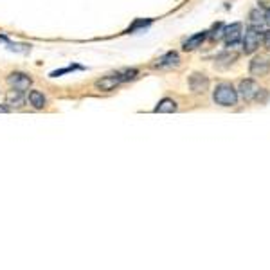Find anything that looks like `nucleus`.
<instances>
[{
  "label": "nucleus",
  "instance_id": "dca6fc26",
  "mask_svg": "<svg viewBox=\"0 0 270 270\" xmlns=\"http://www.w3.org/2000/svg\"><path fill=\"white\" fill-rule=\"evenodd\" d=\"M151 22H153V20H151V18H146V20H144V18H137V20H135V22L132 24V26L128 27V29H126V33H137V31H142V29H146V27H150L151 26Z\"/></svg>",
  "mask_w": 270,
  "mask_h": 270
},
{
  "label": "nucleus",
  "instance_id": "a211bd4d",
  "mask_svg": "<svg viewBox=\"0 0 270 270\" xmlns=\"http://www.w3.org/2000/svg\"><path fill=\"white\" fill-rule=\"evenodd\" d=\"M119 74L121 81L128 83V81H135L139 78V69H123V71H119Z\"/></svg>",
  "mask_w": 270,
  "mask_h": 270
},
{
  "label": "nucleus",
  "instance_id": "ddd939ff",
  "mask_svg": "<svg viewBox=\"0 0 270 270\" xmlns=\"http://www.w3.org/2000/svg\"><path fill=\"white\" fill-rule=\"evenodd\" d=\"M205 38H207V31H202V33H196V35L189 36L186 42H184V45H182V49L184 51H195L198 49L200 45L204 44Z\"/></svg>",
  "mask_w": 270,
  "mask_h": 270
},
{
  "label": "nucleus",
  "instance_id": "f257e3e1",
  "mask_svg": "<svg viewBox=\"0 0 270 270\" xmlns=\"http://www.w3.org/2000/svg\"><path fill=\"white\" fill-rule=\"evenodd\" d=\"M213 101L220 107H234L238 103V90L230 83H218L213 92Z\"/></svg>",
  "mask_w": 270,
  "mask_h": 270
},
{
  "label": "nucleus",
  "instance_id": "39448f33",
  "mask_svg": "<svg viewBox=\"0 0 270 270\" xmlns=\"http://www.w3.org/2000/svg\"><path fill=\"white\" fill-rule=\"evenodd\" d=\"M9 87H13V89H20V90H29L33 85V78L26 72H20V71H15L11 74H8L6 78Z\"/></svg>",
  "mask_w": 270,
  "mask_h": 270
},
{
  "label": "nucleus",
  "instance_id": "1a4fd4ad",
  "mask_svg": "<svg viewBox=\"0 0 270 270\" xmlns=\"http://www.w3.org/2000/svg\"><path fill=\"white\" fill-rule=\"evenodd\" d=\"M180 65V56L175 51H169V53L162 54V56L153 63V69H171V67Z\"/></svg>",
  "mask_w": 270,
  "mask_h": 270
},
{
  "label": "nucleus",
  "instance_id": "2eb2a0df",
  "mask_svg": "<svg viewBox=\"0 0 270 270\" xmlns=\"http://www.w3.org/2000/svg\"><path fill=\"white\" fill-rule=\"evenodd\" d=\"M74 71H85L83 65H78V63H72V65H67L63 69H56V71L49 72V78H60L63 74H69V72H74Z\"/></svg>",
  "mask_w": 270,
  "mask_h": 270
},
{
  "label": "nucleus",
  "instance_id": "423d86ee",
  "mask_svg": "<svg viewBox=\"0 0 270 270\" xmlns=\"http://www.w3.org/2000/svg\"><path fill=\"white\" fill-rule=\"evenodd\" d=\"M248 72L252 76H266L270 72V58L265 56V54H259V56H254L250 65H248Z\"/></svg>",
  "mask_w": 270,
  "mask_h": 270
},
{
  "label": "nucleus",
  "instance_id": "4468645a",
  "mask_svg": "<svg viewBox=\"0 0 270 270\" xmlns=\"http://www.w3.org/2000/svg\"><path fill=\"white\" fill-rule=\"evenodd\" d=\"M178 110V105L175 99L171 98H164L159 101V105L155 107V112L157 114H173V112Z\"/></svg>",
  "mask_w": 270,
  "mask_h": 270
},
{
  "label": "nucleus",
  "instance_id": "4be33fe9",
  "mask_svg": "<svg viewBox=\"0 0 270 270\" xmlns=\"http://www.w3.org/2000/svg\"><path fill=\"white\" fill-rule=\"evenodd\" d=\"M261 44H263V45H265L266 49H268V51H270V29H268V31H265V33H263V38H261Z\"/></svg>",
  "mask_w": 270,
  "mask_h": 270
},
{
  "label": "nucleus",
  "instance_id": "5701e85b",
  "mask_svg": "<svg viewBox=\"0 0 270 270\" xmlns=\"http://www.w3.org/2000/svg\"><path fill=\"white\" fill-rule=\"evenodd\" d=\"M257 4H259V8L266 9V11L270 9V0H257Z\"/></svg>",
  "mask_w": 270,
  "mask_h": 270
},
{
  "label": "nucleus",
  "instance_id": "20e7f679",
  "mask_svg": "<svg viewBox=\"0 0 270 270\" xmlns=\"http://www.w3.org/2000/svg\"><path fill=\"white\" fill-rule=\"evenodd\" d=\"M119 85H123L121 74H119V71H115L107 76H103V78H99V80L94 83V87H96L98 90H101V92H112V90H115Z\"/></svg>",
  "mask_w": 270,
  "mask_h": 270
},
{
  "label": "nucleus",
  "instance_id": "0eeeda50",
  "mask_svg": "<svg viewBox=\"0 0 270 270\" xmlns=\"http://www.w3.org/2000/svg\"><path fill=\"white\" fill-rule=\"evenodd\" d=\"M257 90H259V85L256 83L254 80H243L239 81V87H238V96H241L245 103H250L254 101L256 98Z\"/></svg>",
  "mask_w": 270,
  "mask_h": 270
},
{
  "label": "nucleus",
  "instance_id": "6e6552de",
  "mask_svg": "<svg viewBox=\"0 0 270 270\" xmlns=\"http://www.w3.org/2000/svg\"><path fill=\"white\" fill-rule=\"evenodd\" d=\"M187 83H189V89L195 94H204L209 89V78L205 74H202V72H193L189 76Z\"/></svg>",
  "mask_w": 270,
  "mask_h": 270
},
{
  "label": "nucleus",
  "instance_id": "9b49d317",
  "mask_svg": "<svg viewBox=\"0 0 270 270\" xmlns=\"http://www.w3.org/2000/svg\"><path fill=\"white\" fill-rule=\"evenodd\" d=\"M236 60H238V53H236V51H223V53H220L214 58V65H216L218 69H227V67L232 65Z\"/></svg>",
  "mask_w": 270,
  "mask_h": 270
},
{
  "label": "nucleus",
  "instance_id": "a878e982",
  "mask_svg": "<svg viewBox=\"0 0 270 270\" xmlns=\"http://www.w3.org/2000/svg\"><path fill=\"white\" fill-rule=\"evenodd\" d=\"M265 24L266 26H270V9L265 13Z\"/></svg>",
  "mask_w": 270,
  "mask_h": 270
},
{
  "label": "nucleus",
  "instance_id": "393cba45",
  "mask_svg": "<svg viewBox=\"0 0 270 270\" xmlns=\"http://www.w3.org/2000/svg\"><path fill=\"white\" fill-rule=\"evenodd\" d=\"M8 42H9V38H8V36H6V35H0V44H8Z\"/></svg>",
  "mask_w": 270,
  "mask_h": 270
},
{
  "label": "nucleus",
  "instance_id": "b1692460",
  "mask_svg": "<svg viewBox=\"0 0 270 270\" xmlns=\"http://www.w3.org/2000/svg\"><path fill=\"white\" fill-rule=\"evenodd\" d=\"M13 110V108L9 107L8 103H6V105H0V114H8V112H11Z\"/></svg>",
  "mask_w": 270,
  "mask_h": 270
},
{
  "label": "nucleus",
  "instance_id": "f03ea898",
  "mask_svg": "<svg viewBox=\"0 0 270 270\" xmlns=\"http://www.w3.org/2000/svg\"><path fill=\"white\" fill-rule=\"evenodd\" d=\"M263 33L257 26H248L245 36L241 38V44H243V53L245 54H252L259 49V44H261Z\"/></svg>",
  "mask_w": 270,
  "mask_h": 270
},
{
  "label": "nucleus",
  "instance_id": "f3484780",
  "mask_svg": "<svg viewBox=\"0 0 270 270\" xmlns=\"http://www.w3.org/2000/svg\"><path fill=\"white\" fill-rule=\"evenodd\" d=\"M31 44H13V42L9 40L8 44H6V49L11 51V53H22V54H27L31 53Z\"/></svg>",
  "mask_w": 270,
  "mask_h": 270
},
{
  "label": "nucleus",
  "instance_id": "9d476101",
  "mask_svg": "<svg viewBox=\"0 0 270 270\" xmlns=\"http://www.w3.org/2000/svg\"><path fill=\"white\" fill-rule=\"evenodd\" d=\"M6 103L11 108H22L26 105V92L11 87V90H8V94H6Z\"/></svg>",
  "mask_w": 270,
  "mask_h": 270
},
{
  "label": "nucleus",
  "instance_id": "f8f14e48",
  "mask_svg": "<svg viewBox=\"0 0 270 270\" xmlns=\"http://www.w3.org/2000/svg\"><path fill=\"white\" fill-rule=\"evenodd\" d=\"M27 101H29V105H31L35 110H44L45 105H47V98H45L40 90H29Z\"/></svg>",
  "mask_w": 270,
  "mask_h": 270
},
{
  "label": "nucleus",
  "instance_id": "aec40b11",
  "mask_svg": "<svg viewBox=\"0 0 270 270\" xmlns=\"http://www.w3.org/2000/svg\"><path fill=\"white\" fill-rule=\"evenodd\" d=\"M223 27H225V26H223V24H220V22L214 24L213 31H211V35H207V36H209V38H211V40H213V42L220 40L221 36H223Z\"/></svg>",
  "mask_w": 270,
  "mask_h": 270
},
{
  "label": "nucleus",
  "instance_id": "7ed1b4c3",
  "mask_svg": "<svg viewBox=\"0 0 270 270\" xmlns=\"http://www.w3.org/2000/svg\"><path fill=\"white\" fill-rule=\"evenodd\" d=\"M223 42H225L227 47H234V45H238L239 42H241V38H243V26L239 22L236 24H230V26L223 27Z\"/></svg>",
  "mask_w": 270,
  "mask_h": 270
},
{
  "label": "nucleus",
  "instance_id": "412c9836",
  "mask_svg": "<svg viewBox=\"0 0 270 270\" xmlns=\"http://www.w3.org/2000/svg\"><path fill=\"white\" fill-rule=\"evenodd\" d=\"M256 99L257 103H266V99H268V90H265V89H259L257 90V94H256Z\"/></svg>",
  "mask_w": 270,
  "mask_h": 270
},
{
  "label": "nucleus",
  "instance_id": "6ab92c4d",
  "mask_svg": "<svg viewBox=\"0 0 270 270\" xmlns=\"http://www.w3.org/2000/svg\"><path fill=\"white\" fill-rule=\"evenodd\" d=\"M248 18H250V26L261 27L263 24H265V13H261L259 9H252L250 15H248Z\"/></svg>",
  "mask_w": 270,
  "mask_h": 270
}]
</instances>
